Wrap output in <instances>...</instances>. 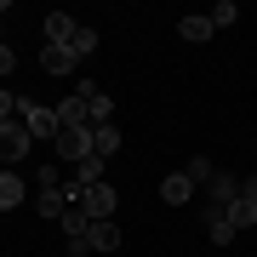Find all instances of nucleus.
<instances>
[{"instance_id":"obj_10","label":"nucleus","mask_w":257,"mask_h":257,"mask_svg":"<svg viewBox=\"0 0 257 257\" xmlns=\"http://www.w3.org/2000/svg\"><path fill=\"white\" fill-rule=\"evenodd\" d=\"M23 200H29L23 177H18V172H0V211H18Z\"/></svg>"},{"instance_id":"obj_23","label":"nucleus","mask_w":257,"mask_h":257,"mask_svg":"<svg viewBox=\"0 0 257 257\" xmlns=\"http://www.w3.org/2000/svg\"><path fill=\"white\" fill-rule=\"evenodd\" d=\"M240 200H251V206H257V172L246 177V183H240Z\"/></svg>"},{"instance_id":"obj_14","label":"nucleus","mask_w":257,"mask_h":257,"mask_svg":"<svg viewBox=\"0 0 257 257\" xmlns=\"http://www.w3.org/2000/svg\"><path fill=\"white\" fill-rule=\"evenodd\" d=\"M57 223H63V234H69V240H86V229H92V217H86L80 206H69V211H63Z\"/></svg>"},{"instance_id":"obj_9","label":"nucleus","mask_w":257,"mask_h":257,"mask_svg":"<svg viewBox=\"0 0 257 257\" xmlns=\"http://www.w3.org/2000/svg\"><path fill=\"white\" fill-rule=\"evenodd\" d=\"M74 63H80V57H74L69 46H46V52H40V69L57 74V80H63V74H74Z\"/></svg>"},{"instance_id":"obj_13","label":"nucleus","mask_w":257,"mask_h":257,"mask_svg":"<svg viewBox=\"0 0 257 257\" xmlns=\"http://www.w3.org/2000/svg\"><path fill=\"white\" fill-rule=\"evenodd\" d=\"M92 149H97L103 160L120 155V120H114V126H92Z\"/></svg>"},{"instance_id":"obj_20","label":"nucleus","mask_w":257,"mask_h":257,"mask_svg":"<svg viewBox=\"0 0 257 257\" xmlns=\"http://www.w3.org/2000/svg\"><path fill=\"white\" fill-rule=\"evenodd\" d=\"M74 97H80L86 109H92V97H103V86L92 80V74H80V80H74Z\"/></svg>"},{"instance_id":"obj_17","label":"nucleus","mask_w":257,"mask_h":257,"mask_svg":"<svg viewBox=\"0 0 257 257\" xmlns=\"http://www.w3.org/2000/svg\"><path fill=\"white\" fill-rule=\"evenodd\" d=\"M206 234H211V246H229V240H234L240 229H234L229 217H206Z\"/></svg>"},{"instance_id":"obj_21","label":"nucleus","mask_w":257,"mask_h":257,"mask_svg":"<svg viewBox=\"0 0 257 257\" xmlns=\"http://www.w3.org/2000/svg\"><path fill=\"white\" fill-rule=\"evenodd\" d=\"M12 69H18V52H12L6 40H0V74H12Z\"/></svg>"},{"instance_id":"obj_1","label":"nucleus","mask_w":257,"mask_h":257,"mask_svg":"<svg viewBox=\"0 0 257 257\" xmlns=\"http://www.w3.org/2000/svg\"><path fill=\"white\" fill-rule=\"evenodd\" d=\"M18 109H23V126H29V138H46V143H57V132H63L57 109H46V103H35V97H18Z\"/></svg>"},{"instance_id":"obj_3","label":"nucleus","mask_w":257,"mask_h":257,"mask_svg":"<svg viewBox=\"0 0 257 257\" xmlns=\"http://www.w3.org/2000/svg\"><path fill=\"white\" fill-rule=\"evenodd\" d=\"M29 143H35V138H29V126H23V120H6V126H0V166L12 172V166L29 155Z\"/></svg>"},{"instance_id":"obj_16","label":"nucleus","mask_w":257,"mask_h":257,"mask_svg":"<svg viewBox=\"0 0 257 257\" xmlns=\"http://www.w3.org/2000/svg\"><path fill=\"white\" fill-rule=\"evenodd\" d=\"M69 52H74V57H92V52H97V29L80 23V29H74V40H69Z\"/></svg>"},{"instance_id":"obj_8","label":"nucleus","mask_w":257,"mask_h":257,"mask_svg":"<svg viewBox=\"0 0 257 257\" xmlns=\"http://www.w3.org/2000/svg\"><path fill=\"white\" fill-rule=\"evenodd\" d=\"M74 29H80V23H74L69 12H46V46H69Z\"/></svg>"},{"instance_id":"obj_4","label":"nucleus","mask_w":257,"mask_h":257,"mask_svg":"<svg viewBox=\"0 0 257 257\" xmlns=\"http://www.w3.org/2000/svg\"><path fill=\"white\" fill-rule=\"evenodd\" d=\"M52 149H57V160H69V166L86 160V155H97V149H92V126H63Z\"/></svg>"},{"instance_id":"obj_11","label":"nucleus","mask_w":257,"mask_h":257,"mask_svg":"<svg viewBox=\"0 0 257 257\" xmlns=\"http://www.w3.org/2000/svg\"><path fill=\"white\" fill-rule=\"evenodd\" d=\"M103 166H109L103 155H86V160H74V177H69V183H80V189H92V183H103Z\"/></svg>"},{"instance_id":"obj_6","label":"nucleus","mask_w":257,"mask_h":257,"mask_svg":"<svg viewBox=\"0 0 257 257\" xmlns=\"http://www.w3.org/2000/svg\"><path fill=\"white\" fill-rule=\"evenodd\" d=\"M86 251H120V223L109 217V223H92L86 229Z\"/></svg>"},{"instance_id":"obj_15","label":"nucleus","mask_w":257,"mask_h":257,"mask_svg":"<svg viewBox=\"0 0 257 257\" xmlns=\"http://www.w3.org/2000/svg\"><path fill=\"white\" fill-rule=\"evenodd\" d=\"M183 177H189V183H211V177H217V166H211V155H194V160L183 166Z\"/></svg>"},{"instance_id":"obj_7","label":"nucleus","mask_w":257,"mask_h":257,"mask_svg":"<svg viewBox=\"0 0 257 257\" xmlns=\"http://www.w3.org/2000/svg\"><path fill=\"white\" fill-rule=\"evenodd\" d=\"M35 211H40L46 223H57V217L69 211V194H63V189H35Z\"/></svg>"},{"instance_id":"obj_12","label":"nucleus","mask_w":257,"mask_h":257,"mask_svg":"<svg viewBox=\"0 0 257 257\" xmlns=\"http://www.w3.org/2000/svg\"><path fill=\"white\" fill-rule=\"evenodd\" d=\"M177 35H183L189 46H200V40H211L217 29H211V18H206V12H194V18H183V23H177Z\"/></svg>"},{"instance_id":"obj_18","label":"nucleus","mask_w":257,"mask_h":257,"mask_svg":"<svg viewBox=\"0 0 257 257\" xmlns=\"http://www.w3.org/2000/svg\"><path fill=\"white\" fill-rule=\"evenodd\" d=\"M229 223H234V229H257V206L251 200H234L229 206Z\"/></svg>"},{"instance_id":"obj_2","label":"nucleus","mask_w":257,"mask_h":257,"mask_svg":"<svg viewBox=\"0 0 257 257\" xmlns=\"http://www.w3.org/2000/svg\"><path fill=\"white\" fill-rule=\"evenodd\" d=\"M240 200V177H229V172H217L206 183V217H229V206Z\"/></svg>"},{"instance_id":"obj_22","label":"nucleus","mask_w":257,"mask_h":257,"mask_svg":"<svg viewBox=\"0 0 257 257\" xmlns=\"http://www.w3.org/2000/svg\"><path fill=\"white\" fill-rule=\"evenodd\" d=\"M12 109H18V97H12V92H0V126L12 120Z\"/></svg>"},{"instance_id":"obj_19","label":"nucleus","mask_w":257,"mask_h":257,"mask_svg":"<svg viewBox=\"0 0 257 257\" xmlns=\"http://www.w3.org/2000/svg\"><path fill=\"white\" fill-rule=\"evenodd\" d=\"M206 18H211V29H229V23L240 18V6H234V0H217V6L206 12Z\"/></svg>"},{"instance_id":"obj_5","label":"nucleus","mask_w":257,"mask_h":257,"mask_svg":"<svg viewBox=\"0 0 257 257\" xmlns=\"http://www.w3.org/2000/svg\"><path fill=\"white\" fill-rule=\"evenodd\" d=\"M160 200H166V206H189V200H194V183H189L183 172H166V177H160Z\"/></svg>"}]
</instances>
